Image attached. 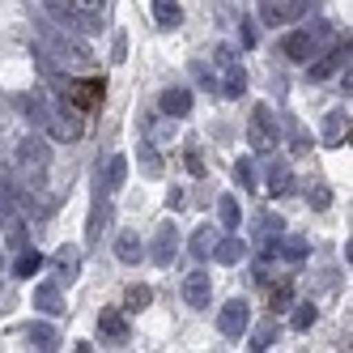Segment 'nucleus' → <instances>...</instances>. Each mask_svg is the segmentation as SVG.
I'll return each mask as SVG.
<instances>
[{"mask_svg": "<svg viewBox=\"0 0 353 353\" xmlns=\"http://www.w3.org/2000/svg\"><path fill=\"white\" fill-rule=\"evenodd\" d=\"M34 52H43L52 64H60L64 72L68 68H94V52L77 39V34H68L60 26H52V21H43L39 26V43H34Z\"/></svg>", "mask_w": 353, "mask_h": 353, "instance_id": "1", "label": "nucleus"}, {"mask_svg": "<svg viewBox=\"0 0 353 353\" xmlns=\"http://www.w3.org/2000/svg\"><path fill=\"white\" fill-rule=\"evenodd\" d=\"M47 166H52V145H47L43 137L17 141V149H13V170L21 174V179H26V183H43Z\"/></svg>", "mask_w": 353, "mask_h": 353, "instance_id": "2", "label": "nucleus"}, {"mask_svg": "<svg viewBox=\"0 0 353 353\" xmlns=\"http://www.w3.org/2000/svg\"><path fill=\"white\" fill-rule=\"evenodd\" d=\"M47 17H52L60 30H68V34H98L103 30V17L77 9L72 0H47Z\"/></svg>", "mask_w": 353, "mask_h": 353, "instance_id": "3", "label": "nucleus"}, {"mask_svg": "<svg viewBox=\"0 0 353 353\" xmlns=\"http://www.w3.org/2000/svg\"><path fill=\"white\" fill-rule=\"evenodd\" d=\"M43 137H47V141H64V145L81 141V115H72V107H68V103H60V107H47Z\"/></svg>", "mask_w": 353, "mask_h": 353, "instance_id": "4", "label": "nucleus"}, {"mask_svg": "<svg viewBox=\"0 0 353 353\" xmlns=\"http://www.w3.org/2000/svg\"><path fill=\"white\" fill-rule=\"evenodd\" d=\"M323 34H327V26H323V21H315L311 30H294V34H285L281 52H285L290 60H298V64H307L311 56L323 52Z\"/></svg>", "mask_w": 353, "mask_h": 353, "instance_id": "5", "label": "nucleus"}, {"mask_svg": "<svg viewBox=\"0 0 353 353\" xmlns=\"http://www.w3.org/2000/svg\"><path fill=\"white\" fill-rule=\"evenodd\" d=\"M247 141L256 154H268V149L276 145V119L268 107H251V119H247Z\"/></svg>", "mask_w": 353, "mask_h": 353, "instance_id": "6", "label": "nucleus"}, {"mask_svg": "<svg viewBox=\"0 0 353 353\" xmlns=\"http://www.w3.org/2000/svg\"><path fill=\"white\" fill-rule=\"evenodd\" d=\"M217 68H221V94H225V98H243L247 72H243V64L234 60L230 47H217Z\"/></svg>", "mask_w": 353, "mask_h": 353, "instance_id": "7", "label": "nucleus"}, {"mask_svg": "<svg viewBox=\"0 0 353 353\" xmlns=\"http://www.w3.org/2000/svg\"><path fill=\"white\" fill-rule=\"evenodd\" d=\"M247 323H251V307H247V298H230L225 307L217 311V327L225 336H243L247 332Z\"/></svg>", "mask_w": 353, "mask_h": 353, "instance_id": "8", "label": "nucleus"}, {"mask_svg": "<svg viewBox=\"0 0 353 353\" xmlns=\"http://www.w3.org/2000/svg\"><path fill=\"white\" fill-rule=\"evenodd\" d=\"M209 298H213V281H209V272H192L183 276V302L196 311H209Z\"/></svg>", "mask_w": 353, "mask_h": 353, "instance_id": "9", "label": "nucleus"}, {"mask_svg": "<svg viewBox=\"0 0 353 353\" xmlns=\"http://www.w3.org/2000/svg\"><path fill=\"white\" fill-rule=\"evenodd\" d=\"M345 60H349V43H345V47H332L327 56H311V60H307V64H311L307 77H311V81H327L336 68H345Z\"/></svg>", "mask_w": 353, "mask_h": 353, "instance_id": "10", "label": "nucleus"}, {"mask_svg": "<svg viewBox=\"0 0 353 353\" xmlns=\"http://www.w3.org/2000/svg\"><path fill=\"white\" fill-rule=\"evenodd\" d=\"M311 9V0H272V5H264V21L268 26H285V21L302 17Z\"/></svg>", "mask_w": 353, "mask_h": 353, "instance_id": "11", "label": "nucleus"}, {"mask_svg": "<svg viewBox=\"0 0 353 353\" xmlns=\"http://www.w3.org/2000/svg\"><path fill=\"white\" fill-rule=\"evenodd\" d=\"M98 98H103V81H72L68 85V103L72 107H81V111H94L98 107Z\"/></svg>", "mask_w": 353, "mask_h": 353, "instance_id": "12", "label": "nucleus"}, {"mask_svg": "<svg viewBox=\"0 0 353 353\" xmlns=\"http://www.w3.org/2000/svg\"><path fill=\"white\" fill-rule=\"evenodd\" d=\"M174 243H179V230H174V221H162L158 225V239H154V260L166 268L174 260Z\"/></svg>", "mask_w": 353, "mask_h": 353, "instance_id": "13", "label": "nucleus"}, {"mask_svg": "<svg viewBox=\"0 0 353 353\" xmlns=\"http://www.w3.org/2000/svg\"><path fill=\"white\" fill-rule=\"evenodd\" d=\"M264 174H268L264 183H268V192H272V196H285V192L294 188V170H290V162H281V158H272Z\"/></svg>", "mask_w": 353, "mask_h": 353, "instance_id": "14", "label": "nucleus"}, {"mask_svg": "<svg viewBox=\"0 0 353 353\" xmlns=\"http://www.w3.org/2000/svg\"><path fill=\"white\" fill-rule=\"evenodd\" d=\"M98 332H103L107 341H128V319H123L119 311H103L98 315Z\"/></svg>", "mask_w": 353, "mask_h": 353, "instance_id": "15", "label": "nucleus"}, {"mask_svg": "<svg viewBox=\"0 0 353 353\" xmlns=\"http://www.w3.org/2000/svg\"><path fill=\"white\" fill-rule=\"evenodd\" d=\"M34 307H39V311H47V315H60V311H64V298H60V285H52V281H43V285L34 290Z\"/></svg>", "mask_w": 353, "mask_h": 353, "instance_id": "16", "label": "nucleus"}, {"mask_svg": "<svg viewBox=\"0 0 353 353\" xmlns=\"http://www.w3.org/2000/svg\"><path fill=\"white\" fill-rule=\"evenodd\" d=\"M162 111H166L170 119H183V115L192 111V94H188V90H166V94H162Z\"/></svg>", "mask_w": 353, "mask_h": 353, "instance_id": "17", "label": "nucleus"}, {"mask_svg": "<svg viewBox=\"0 0 353 353\" xmlns=\"http://www.w3.org/2000/svg\"><path fill=\"white\" fill-rule=\"evenodd\" d=\"M154 17H158V26H162V30H174V26L183 21L179 0H154Z\"/></svg>", "mask_w": 353, "mask_h": 353, "instance_id": "18", "label": "nucleus"}, {"mask_svg": "<svg viewBox=\"0 0 353 353\" xmlns=\"http://www.w3.org/2000/svg\"><path fill=\"white\" fill-rule=\"evenodd\" d=\"M141 251H145V247H141V239H137L132 230H123V234L115 239V256H119L123 264H137V260H141Z\"/></svg>", "mask_w": 353, "mask_h": 353, "instance_id": "19", "label": "nucleus"}, {"mask_svg": "<svg viewBox=\"0 0 353 353\" xmlns=\"http://www.w3.org/2000/svg\"><path fill=\"white\" fill-rule=\"evenodd\" d=\"M239 256H243V243H239L234 234H230V239H217V243H213V260H217V264H234Z\"/></svg>", "mask_w": 353, "mask_h": 353, "instance_id": "20", "label": "nucleus"}, {"mask_svg": "<svg viewBox=\"0 0 353 353\" xmlns=\"http://www.w3.org/2000/svg\"><path fill=\"white\" fill-rule=\"evenodd\" d=\"M30 345L43 349V353H47V349H56V345H60L56 327H52V323H30Z\"/></svg>", "mask_w": 353, "mask_h": 353, "instance_id": "21", "label": "nucleus"}, {"mask_svg": "<svg viewBox=\"0 0 353 353\" xmlns=\"http://www.w3.org/2000/svg\"><path fill=\"white\" fill-rule=\"evenodd\" d=\"M213 243H217V230H213V225H200V230L192 234V256L205 260L209 251H213Z\"/></svg>", "mask_w": 353, "mask_h": 353, "instance_id": "22", "label": "nucleus"}, {"mask_svg": "<svg viewBox=\"0 0 353 353\" xmlns=\"http://www.w3.org/2000/svg\"><path fill=\"white\" fill-rule=\"evenodd\" d=\"M276 234H281V217H272V213L256 217V243H276Z\"/></svg>", "mask_w": 353, "mask_h": 353, "instance_id": "23", "label": "nucleus"}, {"mask_svg": "<svg viewBox=\"0 0 353 353\" xmlns=\"http://www.w3.org/2000/svg\"><path fill=\"white\" fill-rule=\"evenodd\" d=\"M154 302V290L149 285H128V294H123V311H141Z\"/></svg>", "mask_w": 353, "mask_h": 353, "instance_id": "24", "label": "nucleus"}, {"mask_svg": "<svg viewBox=\"0 0 353 353\" xmlns=\"http://www.w3.org/2000/svg\"><path fill=\"white\" fill-rule=\"evenodd\" d=\"M17 107L26 111V119H34L39 128H43V119H47V103H43V98H34V94H21V98H17Z\"/></svg>", "mask_w": 353, "mask_h": 353, "instance_id": "25", "label": "nucleus"}, {"mask_svg": "<svg viewBox=\"0 0 353 353\" xmlns=\"http://www.w3.org/2000/svg\"><path fill=\"white\" fill-rule=\"evenodd\" d=\"M56 264H60V281H72V276H77V268H81V260H77V251H72V247H60Z\"/></svg>", "mask_w": 353, "mask_h": 353, "instance_id": "26", "label": "nucleus"}, {"mask_svg": "<svg viewBox=\"0 0 353 353\" xmlns=\"http://www.w3.org/2000/svg\"><path fill=\"white\" fill-rule=\"evenodd\" d=\"M5 239H9V243H5L9 251H26V225H21L17 217H9V221H5Z\"/></svg>", "mask_w": 353, "mask_h": 353, "instance_id": "27", "label": "nucleus"}, {"mask_svg": "<svg viewBox=\"0 0 353 353\" xmlns=\"http://www.w3.org/2000/svg\"><path fill=\"white\" fill-rule=\"evenodd\" d=\"M39 268H43L39 251H21V256H17V264H13V276H34Z\"/></svg>", "mask_w": 353, "mask_h": 353, "instance_id": "28", "label": "nucleus"}, {"mask_svg": "<svg viewBox=\"0 0 353 353\" xmlns=\"http://www.w3.org/2000/svg\"><path fill=\"white\" fill-rule=\"evenodd\" d=\"M345 111H332V115H327V123H323V141L327 145H341V128H345Z\"/></svg>", "mask_w": 353, "mask_h": 353, "instance_id": "29", "label": "nucleus"}, {"mask_svg": "<svg viewBox=\"0 0 353 353\" xmlns=\"http://www.w3.org/2000/svg\"><path fill=\"white\" fill-rule=\"evenodd\" d=\"M217 209H221V225H225V230H234V225H239V200L234 196H221Z\"/></svg>", "mask_w": 353, "mask_h": 353, "instance_id": "30", "label": "nucleus"}, {"mask_svg": "<svg viewBox=\"0 0 353 353\" xmlns=\"http://www.w3.org/2000/svg\"><path fill=\"white\" fill-rule=\"evenodd\" d=\"M123 170H128V158H111V174H107V192H119L123 188Z\"/></svg>", "mask_w": 353, "mask_h": 353, "instance_id": "31", "label": "nucleus"}, {"mask_svg": "<svg viewBox=\"0 0 353 353\" xmlns=\"http://www.w3.org/2000/svg\"><path fill=\"white\" fill-rule=\"evenodd\" d=\"M311 323H315V307H311V302H302V307H294V327H298V332H307Z\"/></svg>", "mask_w": 353, "mask_h": 353, "instance_id": "32", "label": "nucleus"}, {"mask_svg": "<svg viewBox=\"0 0 353 353\" xmlns=\"http://www.w3.org/2000/svg\"><path fill=\"white\" fill-rule=\"evenodd\" d=\"M234 179H239L243 188H256V166H251L247 158H239V162H234Z\"/></svg>", "mask_w": 353, "mask_h": 353, "instance_id": "33", "label": "nucleus"}, {"mask_svg": "<svg viewBox=\"0 0 353 353\" xmlns=\"http://www.w3.org/2000/svg\"><path fill=\"white\" fill-rule=\"evenodd\" d=\"M276 251H281L285 260H302V256H307V243H302V239H281V247H276Z\"/></svg>", "mask_w": 353, "mask_h": 353, "instance_id": "34", "label": "nucleus"}, {"mask_svg": "<svg viewBox=\"0 0 353 353\" xmlns=\"http://www.w3.org/2000/svg\"><path fill=\"white\" fill-rule=\"evenodd\" d=\"M141 162H145L149 174H162V158H158V149H154V145H141Z\"/></svg>", "mask_w": 353, "mask_h": 353, "instance_id": "35", "label": "nucleus"}, {"mask_svg": "<svg viewBox=\"0 0 353 353\" xmlns=\"http://www.w3.org/2000/svg\"><path fill=\"white\" fill-rule=\"evenodd\" d=\"M272 341H276V323H264V327H260V332H256V336H251V349H268Z\"/></svg>", "mask_w": 353, "mask_h": 353, "instance_id": "36", "label": "nucleus"}, {"mask_svg": "<svg viewBox=\"0 0 353 353\" xmlns=\"http://www.w3.org/2000/svg\"><path fill=\"white\" fill-rule=\"evenodd\" d=\"M290 307V285H276L272 290V311H285Z\"/></svg>", "mask_w": 353, "mask_h": 353, "instance_id": "37", "label": "nucleus"}, {"mask_svg": "<svg viewBox=\"0 0 353 353\" xmlns=\"http://www.w3.org/2000/svg\"><path fill=\"white\" fill-rule=\"evenodd\" d=\"M239 43H243V47H251V43H256V30H251V21H247V17L239 21Z\"/></svg>", "mask_w": 353, "mask_h": 353, "instance_id": "38", "label": "nucleus"}, {"mask_svg": "<svg viewBox=\"0 0 353 353\" xmlns=\"http://www.w3.org/2000/svg\"><path fill=\"white\" fill-rule=\"evenodd\" d=\"M72 5L85 9V13H98V9H103V0H72Z\"/></svg>", "mask_w": 353, "mask_h": 353, "instance_id": "39", "label": "nucleus"}, {"mask_svg": "<svg viewBox=\"0 0 353 353\" xmlns=\"http://www.w3.org/2000/svg\"><path fill=\"white\" fill-rule=\"evenodd\" d=\"M0 268H5V251H0Z\"/></svg>", "mask_w": 353, "mask_h": 353, "instance_id": "40", "label": "nucleus"}]
</instances>
